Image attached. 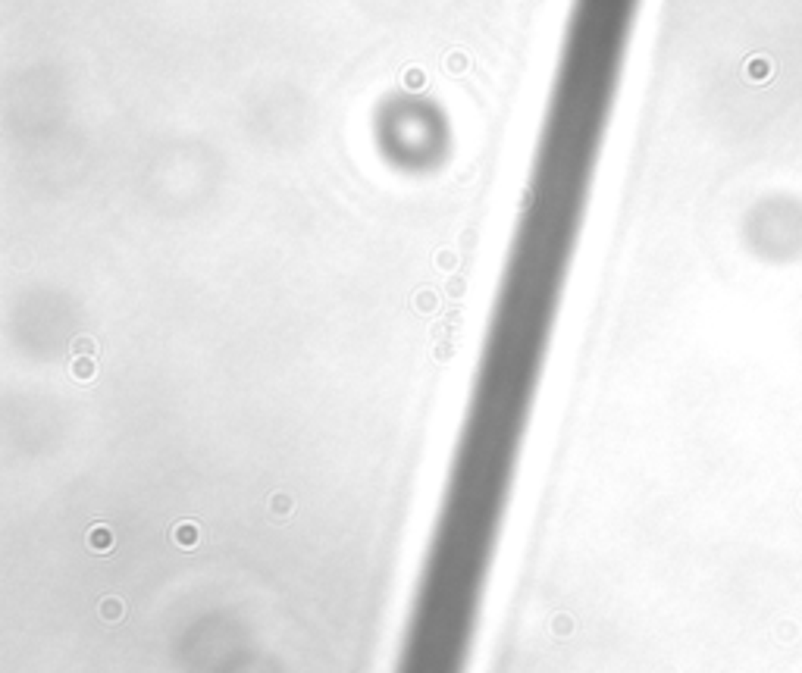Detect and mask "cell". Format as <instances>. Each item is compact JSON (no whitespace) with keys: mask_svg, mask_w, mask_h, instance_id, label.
Here are the masks:
<instances>
[{"mask_svg":"<svg viewBox=\"0 0 802 673\" xmlns=\"http://www.w3.org/2000/svg\"><path fill=\"white\" fill-rule=\"evenodd\" d=\"M543 364L533 354L483 345L398 658L405 667L426 673L467 667Z\"/></svg>","mask_w":802,"mask_h":673,"instance_id":"obj_1","label":"cell"}]
</instances>
